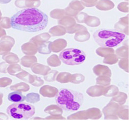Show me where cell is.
Returning a JSON list of instances; mask_svg holds the SVG:
<instances>
[{"label":"cell","mask_w":130,"mask_h":121,"mask_svg":"<svg viewBox=\"0 0 130 121\" xmlns=\"http://www.w3.org/2000/svg\"><path fill=\"white\" fill-rule=\"evenodd\" d=\"M47 15L37 8H28L18 11L10 20L13 29L28 32L44 29L48 24Z\"/></svg>","instance_id":"obj_1"},{"label":"cell","mask_w":130,"mask_h":121,"mask_svg":"<svg viewBox=\"0 0 130 121\" xmlns=\"http://www.w3.org/2000/svg\"><path fill=\"white\" fill-rule=\"evenodd\" d=\"M10 1V0H0V3H7Z\"/></svg>","instance_id":"obj_7"},{"label":"cell","mask_w":130,"mask_h":121,"mask_svg":"<svg viewBox=\"0 0 130 121\" xmlns=\"http://www.w3.org/2000/svg\"><path fill=\"white\" fill-rule=\"evenodd\" d=\"M126 36L124 33L108 29H100L93 34L96 43L101 47L113 48L119 46L125 40Z\"/></svg>","instance_id":"obj_3"},{"label":"cell","mask_w":130,"mask_h":121,"mask_svg":"<svg viewBox=\"0 0 130 121\" xmlns=\"http://www.w3.org/2000/svg\"><path fill=\"white\" fill-rule=\"evenodd\" d=\"M25 97L22 93L19 91H14L8 95V99L9 101L14 103L22 102L25 100Z\"/></svg>","instance_id":"obj_6"},{"label":"cell","mask_w":130,"mask_h":121,"mask_svg":"<svg viewBox=\"0 0 130 121\" xmlns=\"http://www.w3.org/2000/svg\"><path fill=\"white\" fill-rule=\"evenodd\" d=\"M57 104L63 110L68 112L77 111L81 107L84 96L79 91L69 88H62L55 97Z\"/></svg>","instance_id":"obj_2"},{"label":"cell","mask_w":130,"mask_h":121,"mask_svg":"<svg viewBox=\"0 0 130 121\" xmlns=\"http://www.w3.org/2000/svg\"><path fill=\"white\" fill-rule=\"evenodd\" d=\"M35 107L27 103H14L7 109V114L16 119H26L31 118L35 114Z\"/></svg>","instance_id":"obj_4"},{"label":"cell","mask_w":130,"mask_h":121,"mask_svg":"<svg viewBox=\"0 0 130 121\" xmlns=\"http://www.w3.org/2000/svg\"><path fill=\"white\" fill-rule=\"evenodd\" d=\"M59 58L64 64L68 65H79L83 63L86 59V55L78 48H69L62 51Z\"/></svg>","instance_id":"obj_5"}]
</instances>
